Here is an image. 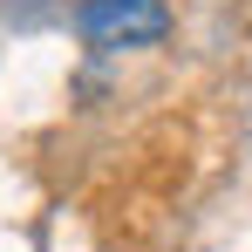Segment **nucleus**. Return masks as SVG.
I'll return each instance as SVG.
<instances>
[{"label":"nucleus","instance_id":"f257e3e1","mask_svg":"<svg viewBox=\"0 0 252 252\" xmlns=\"http://www.w3.org/2000/svg\"><path fill=\"white\" fill-rule=\"evenodd\" d=\"M75 34L102 55L116 48H150L170 34V7L164 0H82L75 7Z\"/></svg>","mask_w":252,"mask_h":252}]
</instances>
